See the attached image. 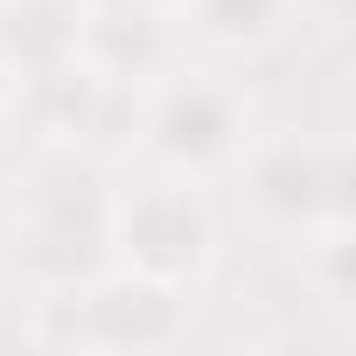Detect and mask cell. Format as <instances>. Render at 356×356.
Wrapping results in <instances>:
<instances>
[{
	"label": "cell",
	"mask_w": 356,
	"mask_h": 356,
	"mask_svg": "<svg viewBox=\"0 0 356 356\" xmlns=\"http://www.w3.org/2000/svg\"><path fill=\"white\" fill-rule=\"evenodd\" d=\"M252 140V98L238 77L210 70V63H182L175 56L161 77H147L133 91V147L168 168V175H231V161Z\"/></svg>",
	"instance_id": "obj_2"
},
{
	"label": "cell",
	"mask_w": 356,
	"mask_h": 356,
	"mask_svg": "<svg viewBox=\"0 0 356 356\" xmlns=\"http://www.w3.org/2000/svg\"><path fill=\"white\" fill-rule=\"evenodd\" d=\"M8 112H15V84H8V70H0V126H8Z\"/></svg>",
	"instance_id": "obj_10"
},
{
	"label": "cell",
	"mask_w": 356,
	"mask_h": 356,
	"mask_svg": "<svg viewBox=\"0 0 356 356\" xmlns=\"http://www.w3.org/2000/svg\"><path fill=\"white\" fill-rule=\"evenodd\" d=\"M175 22L133 8V0H91L84 8V35H77V63L98 70L105 84H126L140 91L147 77H161L175 63Z\"/></svg>",
	"instance_id": "obj_6"
},
{
	"label": "cell",
	"mask_w": 356,
	"mask_h": 356,
	"mask_svg": "<svg viewBox=\"0 0 356 356\" xmlns=\"http://www.w3.org/2000/svg\"><path fill=\"white\" fill-rule=\"evenodd\" d=\"M300 8H314V0H300ZM321 8H328V15H342V8H349V0H321Z\"/></svg>",
	"instance_id": "obj_12"
},
{
	"label": "cell",
	"mask_w": 356,
	"mask_h": 356,
	"mask_svg": "<svg viewBox=\"0 0 356 356\" xmlns=\"http://www.w3.org/2000/svg\"><path fill=\"white\" fill-rule=\"evenodd\" d=\"M300 15H307L300 0H189L175 35L210 56H266L273 42H286Z\"/></svg>",
	"instance_id": "obj_8"
},
{
	"label": "cell",
	"mask_w": 356,
	"mask_h": 356,
	"mask_svg": "<svg viewBox=\"0 0 356 356\" xmlns=\"http://www.w3.org/2000/svg\"><path fill=\"white\" fill-rule=\"evenodd\" d=\"M231 175H238L245 217L273 238H307L321 224H349V161L321 133H300V126L252 133L245 154L231 161Z\"/></svg>",
	"instance_id": "obj_4"
},
{
	"label": "cell",
	"mask_w": 356,
	"mask_h": 356,
	"mask_svg": "<svg viewBox=\"0 0 356 356\" xmlns=\"http://www.w3.org/2000/svg\"><path fill=\"white\" fill-rule=\"evenodd\" d=\"M84 8L91 0H0V70L15 91L77 63Z\"/></svg>",
	"instance_id": "obj_7"
},
{
	"label": "cell",
	"mask_w": 356,
	"mask_h": 356,
	"mask_svg": "<svg viewBox=\"0 0 356 356\" xmlns=\"http://www.w3.org/2000/svg\"><path fill=\"white\" fill-rule=\"evenodd\" d=\"M8 335H22V321H8V314H0V342H8Z\"/></svg>",
	"instance_id": "obj_13"
},
{
	"label": "cell",
	"mask_w": 356,
	"mask_h": 356,
	"mask_svg": "<svg viewBox=\"0 0 356 356\" xmlns=\"http://www.w3.org/2000/svg\"><path fill=\"white\" fill-rule=\"evenodd\" d=\"M105 210H112V189H105L98 161L70 154V147H42L35 168L8 196V252L22 259V273L42 293H70L112 266Z\"/></svg>",
	"instance_id": "obj_1"
},
{
	"label": "cell",
	"mask_w": 356,
	"mask_h": 356,
	"mask_svg": "<svg viewBox=\"0 0 356 356\" xmlns=\"http://www.w3.org/2000/svg\"><path fill=\"white\" fill-rule=\"evenodd\" d=\"M133 8H147V15H161V22H182L189 0H133Z\"/></svg>",
	"instance_id": "obj_9"
},
{
	"label": "cell",
	"mask_w": 356,
	"mask_h": 356,
	"mask_svg": "<svg viewBox=\"0 0 356 356\" xmlns=\"http://www.w3.org/2000/svg\"><path fill=\"white\" fill-rule=\"evenodd\" d=\"M105 252L119 273H140V280H161V286H182L196 293L217 266V217H210V196L189 182V175H140V182L112 189V210H105Z\"/></svg>",
	"instance_id": "obj_3"
},
{
	"label": "cell",
	"mask_w": 356,
	"mask_h": 356,
	"mask_svg": "<svg viewBox=\"0 0 356 356\" xmlns=\"http://www.w3.org/2000/svg\"><path fill=\"white\" fill-rule=\"evenodd\" d=\"M0 252H8V196H0Z\"/></svg>",
	"instance_id": "obj_11"
},
{
	"label": "cell",
	"mask_w": 356,
	"mask_h": 356,
	"mask_svg": "<svg viewBox=\"0 0 356 356\" xmlns=\"http://www.w3.org/2000/svg\"><path fill=\"white\" fill-rule=\"evenodd\" d=\"M35 335L84 349H175L189 335V293L140 273H91L70 293H42Z\"/></svg>",
	"instance_id": "obj_5"
}]
</instances>
